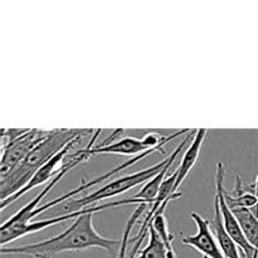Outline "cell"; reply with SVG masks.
Masks as SVG:
<instances>
[{
	"label": "cell",
	"mask_w": 258,
	"mask_h": 258,
	"mask_svg": "<svg viewBox=\"0 0 258 258\" xmlns=\"http://www.w3.org/2000/svg\"><path fill=\"white\" fill-rule=\"evenodd\" d=\"M95 131L96 130H90V128H88V131L85 134V135H82V136H80L78 139H76V140L73 141L72 144H70L67 148L63 149V150L60 151V153H58L55 156H53V158L50 159L47 164H44V165H43L42 168L37 171V174H35V175L30 179V181L24 186V188L20 189V190L18 191V193H15L14 196L9 197V198L5 199V201H2V206H0L2 211H4L8 206H10L12 203L17 202L18 199L22 198L23 196H25V194H27L28 191L32 190V189L37 188V186L42 185V184H45L47 181H50L52 179H54L55 176L59 174L60 169H62L63 160H64L66 156L68 155V153H70V151H72L77 145H80V144L82 143L86 138H92L93 134H95Z\"/></svg>",
	"instance_id": "7"
},
{
	"label": "cell",
	"mask_w": 258,
	"mask_h": 258,
	"mask_svg": "<svg viewBox=\"0 0 258 258\" xmlns=\"http://www.w3.org/2000/svg\"><path fill=\"white\" fill-rule=\"evenodd\" d=\"M151 227H153L154 231L158 233V236L160 237V239L163 241V243L165 244L166 249H168V252H169V257L176 258L175 252H174V248H173L174 236L171 234V232L169 231L168 221H166L165 216H164V214H158V216L153 219Z\"/></svg>",
	"instance_id": "17"
},
{
	"label": "cell",
	"mask_w": 258,
	"mask_h": 258,
	"mask_svg": "<svg viewBox=\"0 0 258 258\" xmlns=\"http://www.w3.org/2000/svg\"><path fill=\"white\" fill-rule=\"evenodd\" d=\"M203 258H207V257H203Z\"/></svg>",
	"instance_id": "19"
},
{
	"label": "cell",
	"mask_w": 258,
	"mask_h": 258,
	"mask_svg": "<svg viewBox=\"0 0 258 258\" xmlns=\"http://www.w3.org/2000/svg\"><path fill=\"white\" fill-rule=\"evenodd\" d=\"M49 130L39 128H4L2 133L3 156L0 175L10 173L28 156V154L42 143Z\"/></svg>",
	"instance_id": "4"
},
{
	"label": "cell",
	"mask_w": 258,
	"mask_h": 258,
	"mask_svg": "<svg viewBox=\"0 0 258 258\" xmlns=\"http://www.w3.org/2000/svg\"><path fill=\"white\" fill-rule=\"evenodd\" d=\"M171 164L173 163L168 164L158 175L154 176L150 181H148V183L141 188V190L139 191L138 194H135L134 197H131V198L139 201L140 204H153L154 202L156 201V198H158L159 191H160V188L161 185H163L164 180H165V175L168 174Z\"/></svg>",
	"instance_id": "14"
},
{
	"label": "cell",
	"mask_w": 258,
	"mask_h": 258,
	"mask_svg": "<svg viewBox=\"0 0 258 258\" xmlns=\"http://www.w3.org/2000/svg\"><path fill=\"white\" fill-rule=\"evenodd\" d=\"M131 204L130 199H123V201L118 202H111V203L101 204V206H93L90 207L87 209H83V211L75 212V213L71 214H63V216H55L53 218L49 219H43V221H35V222H29L27 224H13V226H3L0 228V238H2V247H5L8 243H12V242L17 241V239L23 238V237L28 236V234L37 233V232L43 231V229L48 228V227H53L58 223H62V222L71 221V219H76L77 217L82 216L85 213H96L98 211H103V209L108 208H116V207H122Z\"/></svg>",
	"instance_id": "5"
},
{
	"label": "cell",
	"mask_w": 258,
	"mask_h": 258,
	"mask_svg": "<svg viewBox=\"0 0 258 258\" xmlns=\"http://www.w3.org/2000/svg\"><path fill=\"white\" fill-rule=\"evenodd\" d=\"M211 229L226 258H241L238 246L234 243L232 237L224 228L221 209H219V201L217 196L214 197V216L211 221Z\"/></svg>",
	"instance_id": "10"
},
{
	"label": "cell",
	"mask_w": 258,
	"mask_h": 258,
	"mask_svg": "<svg viewBox=\"0 0 258 258\" xmlns=\"http://www.w3.org/2000/svg\"><path fill=\"white\" fill-rule=\"evenodd\" d=\"M194 131L196 130H191L190 133L181 140V143L176 146L175 150H174L168 158L164 159L163 161H160V163L155 164V165L150 166V168L145 169V170L139 171V173L128 174V175L122 176V178H118L116 179V180L110 181V183L103 185L102 188H100L98 190L93 191L92 194H88V196L82 197V198L80 199H70V201H67L66 203H63L62 206H60V212H62L60 216L87 209L90 208V207H93V204L97 203V202H102L105 201V199L113 198V197L120 196V194L126 193L127 190H131V189L135 188V186L141 185V184L144 183L146 184L148 181H150L151 179H153L154 176L158 175L168 164L173 163V161L178 158L179 154L181 153V150L185 148L188 141L191 139V136L196 135Z\"/></svg>",
	"instance_id": "3"
},
{
	"label": "cell",
	"mask_w": 258,
	"mask_h": 258,
	"mask_svg": "<svg viewBox=\"0 0 258 258\" xmlns=\"http://www.w3.org/2000/svg\"><path fill=\"white\" fill-rule=\"evenodd\" d=\"M146 208H148V204H139V206L136 207L135 211H134V213L130 216V218H128L127 223H126L125 226V229H123V236H122V239H121L120 251H118V254L116 258H128L127 247L131 241L130 239L131 231H133L134 226H135V224L138 223L139 219H140L141 214H143L144 212H146Z\"/></svg>",
	"instance_id": "16"
},
{
	"label": "cell",
	"mask_w": 258,
	"mask_h": 258,
	"mask_svg": "<svg viewBox=\"0 0 258 258\" xmlns=\"http://www.w3.org/2000/svg\"><path fill=\"white\" fill-rule=\"evenodd\" d=\"M190 217L197 226V234L183 237L181 243L193 247L207 258H226L212 232L211 222L207 221L196 212H193Z\"/></svg>",
	"instance_id": "8"
},
{
	"label": "cell",
	"mask_w": 258,
	"mask_h": 258,
	"mask_svg": "<svg viewBox=\"0 0 258 258\" xmlns=\"http://www.w3.org/2000/svg\"><path fill=\"white\" fill-rule=\"evenodd\" d=\"M253 189H254V194H256V197H257V199H258V175H257V178H256V181H254V183H253ZM252 211H253V213L258 217V204H257L256 208H253V209H252Z\"/></svg>",
	"instance_id": "18"
},
{
	"label": "cell",
	"mask_w": 258,
	"mask_h": 258,
	"mask_svg": "<svg viewBox=\"0 0 258 258\" xmlns=\"http://www.w3.org/2000/svg\"><path fill=\"white\" fill-rule=\"evenodd\" d=\"M93 214L85 213L77 217L73 223L60 234L32 244L18 247H2V254L27 256L33 258H52L62 252L85 251L91 248H101L110 252L118 242L106 238L96 231L93 226Z\"/></svg>",
	"instance_id": "1"
},
{
	"label": "cell",
	"mask_w": 258,
	"mask_h": 258,
	"mask_svg": "<svg viewBox=\"0 0 258 258\" xmlns=\"http://www.w3.org/2000/svg\"><path fill=\"white\" fill-rule=\"evenodd\" d=\"M232 211H233L237 221L241 224L247 241L258 252V217L253 213L252 209L238 208L232 209Z\"/></svg>",
	"instance_id": "13"
},
{
	"label": "cell",
	"mask_w": 258,
	"mask_h": 258,
	"mask_svg": "<svg viewBox=\"0 0 258 258\" xmlns=\"http://www.w3.org/2000/svg\"><path fill=\"white\" fill-rule=\"evenodd\" d=\"M224 197H226V202L231 209H253L256 208L258 204V199L256 194H254L253 184L246 185L238 174L236 175V185H234L232 193L226 190L224 191Z\"/></svg>",
	"instance_id": "12"
},
{
	"label": "cell",
	"mask_w": 258,
	"mask_h": 258,
	"mask_svg": "<svg viewBox=\"0 0 258 258\" xmlns=\"http://www.w3.org/2000/svg\"><path fill=\"white\" fill-rule=\"evenodd\" d=\"M88 128H54L49 130L47 138L38 144L27 158L15 166L10 173L0 175V190H2V201L24 188L30 179L37 174V171L47 164L53 156L67 148L76 139L85 135Z\"/></svg>",
	"instance_id": "2"
},
{
	"label": "cell",
	"mask_w": 258,
	"mask_h": 258,
	"mask_svg": "<svg viewBox=\"0 0 258 258\" xmlns=\"http://www.w3.org/2000/svg\"><path fill=\"white\" fill-rule=\"evenodd\" d=\"M224 176H226V169H224L223 164L219 161V163H217L216 166V196L218 197L219 209H221L224 228L228 232L229 236L232 237L234 243L238 246V248L243 252L244 257L258 258V252L249 244V242L247 241L246 236H244L243 231H242L241 224L237 221L233 211H232L228 207V204H227L226 197H224V191H226L223 185Z\"/></svg>",
	"instance_id": "6"
},
{
	"label": "cell",
	"mask_w": 258,
	"mask_h": 258,
	"mask_svg": "<svg viewBox=\"0 0 258 258\" xmlns=\"http://www.w3.org/2000/svg\"><path fill=\"white\" fill-rule=\"evenodd\" d=\"M207 133H208L207 128H198V130H196V135H194L193 140H191L190 146L184 153L183 159L180 161V165L176 169V171H178V179H176L175 184V193H178V188L183 184V181L185 180V178L189 175L191 169L194 168V165L198 161L202 145H203Z\"/></svg>",
	"instance_id": "11"
},
{
	"label": "cell",
	"mask_w": 258,
	"mask_h": 258,
	"mask_svg": "<svg viewBox=\"0 0 258 258\" xmlns=\"http://www.w3.org/2000/svg\"><path fill=\"white\" fill-rule=\"evenodd\" d=\"M149 236H150V238H149L146 247L143 251H140V253L135 258H170L165 244L163 243L160 237L158 236V233L154 231L151 226L149 229Z\"/></svg>",
	"instance_id": "15"
},
{
	"label": "cell",
	"mask_w": 258,
	"mask_h": 258,
	"mask_svg": "<svg viewBox=\"0 0 258 258\" xmlns=\"http://www.w3.org/2000/svg\"><path fill=\"white\" fill-rule=\"evenodd\" d=\"M149 150H153V149H150L148 145H146L144 138L143 139L123 138V139H120V140L115 141V143L95 145L93 148L90 149L88 154H90L91 158L96 155H102V154H105V155L112 154V155L139 156Z\"/></svg>",
	"instance_id": "9"
}]
</instances>
